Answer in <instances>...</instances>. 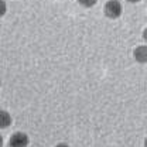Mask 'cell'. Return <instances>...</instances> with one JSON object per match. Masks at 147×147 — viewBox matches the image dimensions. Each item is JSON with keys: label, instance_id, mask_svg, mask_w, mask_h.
<instances>
[{"label": "cell", "instance_id": "1", "mask_svg": "<svg viewBox=\"0 0 147 147\" xmlns=\"http://www.w3.org/2000/svg\"><path fill=\"white\" fill-rule=\"evenodd\" d=\"M105 14L106 17L109 18H119L122 16V11H123V7H122V3L119 0H109L106 4H105Z\"/></svg>", "mask_w": 147, "mask_h": 147}, {"label": "cell", "instance_id": "2", "mask_svg": "<svg viewBox=\"0 0 147 147\" xmlns=\"http://www.w3.org/2000/svg\"><path fill=\"white\" fill-rule=\"evenodd\" d=\"M30 143V139L26 133L23 131H16L10 136L9 140V146L10 147H27Z\"/></svg>", "mask_w": 147, "mask_h": 147}, {"label": "cell", "instance_id": "3", "mask_svg": "<svg viewBox=\"0 0 147 147\" xmlns=\"http://www.w3.org/2000/svg\"><path fill=\"white\" fill-rule=\"evenodd\" d=\"M133 57L139 64H146L147 62V45H140L133 51Z\"/></svg>", "mask_w": 147, "mask_h": 147}, {"label": "cell", "instance_id": "4", "mask_svg": "<svg viewBox=\"0 0 147 147\" xmlns=\"http://www.w3.org/2000/svg\"><path fill=\"white\" fill-rule=\"evenodd\" d=\"M11 125V116L7 110L0 109V129H7Z\"/></svg>", "mask_w": 147, "mask_h": 147}, {"label": "cell", "instance_id": "5", "mask_svg": "<svg viewBox=\"0 0 147 147\" xmlns=\"http://www.w3.org/2000/svg\"><path fill=\"white\" fill-rule=\"evenodd\" d=\"M78 3H79L81 6L89 9V7H93V6L98 3V0H78Z\"/></svg>", "mask_w": 147, "mask_h": 147}, {"label": "cell", "instance_id": "6", "mask_svg": "<svg viewBox=\"0 0 147 147\" xmlns=\"http://www.w3.org/2000/svg\"><path fill=\"white\" fill-rule=\"evenodd\" d=\"M7 11V4L4 0H0V17H3Z\"/></svg>", "mask_w": 147, "mask_h": 147}, {"label": "cell", "instance_id": "7", "mask_svg": "<svg viewBox=\"0 0 147 147\" xmlns=\"http://www.w3.org/2000/svg\"><path fill=\"white\" fill-rule=\"evenodd\" d=\"M143 40L147 41V28H144V31H143Z\"/></svg>", "mask_w": 147, "mask_h": 147}, {"label": "cell", "instance_id": "8", "mask_svg": "<svg viewBox=\"0 0 147 147\" xmlns=\"http://www.w3.org/2000/svg\"><path fill=\"white\" fill-rule=\"evenodd\" d=\"M55 147H69L68 144H65V143H59V144H57Z\"/></svg>", "mask_w": 147, "mask_h": 147}, {"label": "cell", "instance_id": "9", "mask_svg": "<svg viewBox=\"0 0 147 147\" xmlns=\"http://www.w3.org/2000/svg\"><path fill=\"white\" fill-rule=\"evenodd\" d=\"M129 3H131V4H134V3H139L140 0H127Z\"/></svg>", "mask_w": 147, "mask_h": 147}, {"label": "cell", "instance_id": "10", "mask_svg": "<svg viewBox=\"0 0 147 147\" xmlns=\"http://www.w3.org/2000/svg\"><path fill=\"white\" fill-rule=\"evenodd\" d=\"M3 143H4V142H3V137L0 136V147H3Z\"/></svg>", "mask_w": 147, "mask_h": 147}, {"label": "cell", "instance_id": "11", "mask_svg": "<svg viewBox=\"0 0 147 147\" xmlns=\"http://www.w3.org/2000/svg\"><path fill=\"white\" fill-rule=\"evenodd\" d=\"M144 147H147V137H146V140H144Z\"/></svg>", "mask_w": 147, "mask_h": 147}, {"label": "cell", "instance_id": "12", "mask_svg": "<svg viewBox=\"0 0 147 147\" xmlns=\"http://www.w3.org/2000/svg\"><path fill=\"white\" fill-rule=\"evenodd\" d=\"M0 86H1V79H0Z\"/></svg>", "mask_w": 147, "mask_h": 147}]
</instances>
